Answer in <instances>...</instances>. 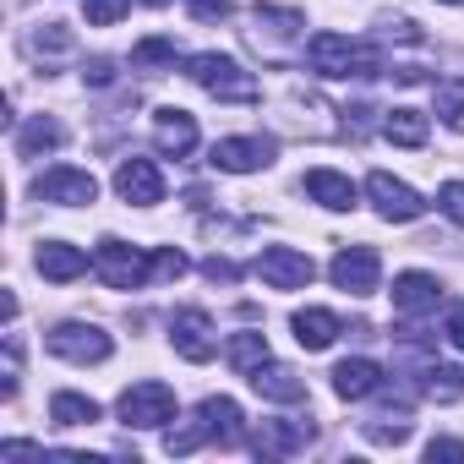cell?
<instances>
[{"label":"cell","instance_id":"obj_1","mask_svg":"<svg viewBox=\"0 0 464 464\" xmlns=\"http://www.w3.org/2000/svg\"><path fill=\"white\" fill-rule=\"evenodd\" d=\"M306 66L317 77H377L382 72V50L372 39H350V34H312L306 39Z\"/></svg>","mask_w":464,"mask_h":464},{"label":"cell","instance_id":"obj_2","mask_svg":"<svg viewBox=\"0 0 464 464\" xmlns=\"http://www.w3.org/2000/svg\"><path fill=\"white\" fill-rule=\"evenodd\" d=\"M186 77H191L197 88H208L213 99H224V104H252V99L263 93L257 77H252L241 61H229V55H218V50L191 55V61H186Z\"/></svg>","mask_w":464,"mask_h":464},{"label":"cell","instance_id":"obj_3","mask_svg":"<svg viewBox=\"0 0 464 464\" xmlns=\"http://www.w3.org/2000/svg\"><path fill=\"white\" fill-rule=\"evenodd\" d=\"M93 274L110 290H142V285H153V257H142V246H126V241L104 236L93 246Z\"/></svg>","mask_w":464,"mask_h":464},{"label":"cell","instance_id":"obj_4","mask_svg":"<svg viewBox=\"0 0 464 464\" xmlns=\"http://www.w3.org/2000/svg\"><path fill=\"white\" fill-rule=\"evenodd\" d=\"M50 355H61V361H72V366H99V361H110V334L99 328V323H61V328H50Z\"/></svg>","mask_w":464,"mask_h":464},{"label":"cell","instance_id":"obj_5","mask_svg":"<svg viewBox=\"0 0 464 464\" xmlns=\"http://www.w3.org/2000/svg\"><path fill=\"white\" fill-rule=\"evenodd\" d=\"M252 274H257L268 290H306V285L317 279V263H312L306 252H295V246H268V252H257Z\"/></svg>","mask_w":464,"mask_h":464},{"label":"cell","instance_id":"obj_6","mask_svg":"<svg viewBox=\"0 0 464 464\" xmlns=\"http://www.w3.org/2000/svg\"><path fill=\"white\" fill-rule=\"evenodd\" d=\"M121 420L126 426H137V431H153V426H164V420H175V393L164 388V382H131L126 393H121Z\"/></svg>","mask_w":464,"mask_h":464},{"label":"cell","instance_id":"obj_7","mask_svg":"<svg viewBox=\"0 0 464 464\" xmlns=\"http://www.w3.org/2000/svg\"><path fill=\"white\" fill-rule=\"evenodd\" d=\"M274 153H279L274 137H224V142H213L208 164L224 169V175H252V169H268Z\"/></svg>","mask_w":464,"mask_h":464},{"label":"cell","instance_id":"obj_8","mask_svg":"<svg viewBox=\"0 0 464 464\" xmlns=\"http://www.w3.org/2000/svg\"><path fill=\"white\" fill-rule=\"evenodd\" d=\"M34 197L39 202H55V208H88L99 197V180L88 169H72V164H55L34 180Z\"/></svg>","mask_w":464,"mask_h":464},{"label":"cell","instance_id":"obj_9","mask_svg":"<svg viewBox=\"0 0 464 464\" xmlns=\"http://www.w3.org/2000/svg\"><path fill=\"white\" fill-rule=\"evenodd\" d=\"M366 197H372V208H377L388 224H410V218H420V213H426L420 191H415V186H404V180H393L388 169H372V175H366Z\"/></svg>","mask_w":464,"mask_h":464},{"label":"cell","instance_id":"obj_10","mask_svg":"<svg viewBox=\"0 0 464 464\" xmlns=\"http://www.w3.org/2000/svg\"><path fill=\"white\" fill-rule=\"evenodd\" d=\"M328 279L344 290V295H372L377 279H382V257L372 246H339L334 263H328Z\"/></svg>","mask_w":464,"mask_h":464},{"label":"cell","instance_id":"obj_11","mask_svg":"<svg viewBox=\"0 0 464 464\" xmlns=\"http://www.w3.org/2000/svg\"><path fill=\"white\" fill-rule=\"evenodd\" d=\"M169 344H175V355H186V361H213V350H218V334H213V317L202 312V306H180L175 317H169Z\"/></svg>","mask_w":464,"mask_h":464},{"label":"cell","instance_id":"obj_12","mask_svg":"<svg viewBox=\"0 0 464 464\" xmlns=\"http://www.w3.org/2000/svg\"><path fill=\"white\" fill-rule=\"evenodd\" d=\"M301 28H306V17L290 6H252V44L263 55H285L301 39Z\"/></svg>","mask_w":464,"mask_h":464},{"label":"cell","instance_id":"obj_13","mask_svg":"<svg viewBox=\"0 0 464 464\" xmlns=\"http://www.w3.org/2000/svg\"><path fill=\"white\" fill-rule=\"evenodd\" d=\"M115 191H121L131 208H159V202H164V175H159L153 159H121Z\"/></svg>","mask_w":464,"mask_h":464},{"label":"cell","instance_id":"obj_14","mask_svg":"<svg viewBox=\"0 0 464 464\" xmlns=\"http://www.w3.org/2000/svg\"><path fill=\"white\" fill-rule=\"evenodd\" d=\"M197 415H202V426H208V442H218V448H241V442H246V415H241V404L229 399V393L202 399Z\"/></svg>","mask_w":464,"mask_h":464},{"label":"cell","instance_id":"obj_15","mask_svg":"<svg viewBox=\"0 0 464 464\" xmlns=\"http://www.w3.org/2000/svg\"><path fill=\"white\" fill-rule=\"evenodd\" d=\"M312 437H317L312 420H263V426L252 431V448H257V459H290V453H301Z\"/></svg>","mask_w":464,"mask_h":464},{"label":"cell","instance_id":"obj_16","mask_svg":"<svg viewBox=\"0 0 464 464\" xmlns=\"http://www.w3.org/2000/svg\"><path fill=\"white\" fill-rule=\"evenodd\" d=\"M437 301H442V285L431 274L410 268V274L393 279V312L399 317H426V312H437Z\"/></svg>","mask_w":464,"mask_h":464},{"label":"cell","instance_id":"obj_17","mask_svg":"<svg viewBox=\"0 0 464 464\" xmlns=\"http://www.w3.org/2000/svg\"><path fill=\"white\" fill-rule=\"evenodd\" d=\"M382 388V366L377 361H366V355H350V361H339L334 366V393L344 399V404H355V399H372Z\"/></svg>","mask_w":464,"mask_h":464},{"label":"cell","instance_id":"obj_18","mask_svg":"<svg viewBox=\"0 0 464 464\" xmlns=\"http://www.w3.org/2000/svg\"><path fill=\"white\" fill-rule=\"evenodd\" d=\"M153 142H159V153L186 159V153L197 148V121H191L186 110H159V115H153Z\"/></svg>","mask_w":464,"mask_h":464},{"label":"cell","instance_id":"obj_19","mask_svg":"<svg viewBox=\"0 0 464 464\" xmlns=\"http://www.w3.org/2000/svg\"><path fill=\"white\" fill-rule=\"evenodd\" d=\"M34 263H39V274L55 279V285H72V279L88 274V252H82V246H66V241H44Z\"/></svg>","mask_w":464,"mask_h":464},{"label":"cell","instance_id":"obj_20","mask_svg":"<svg viewBox=\"0 0 464 464\" xmlns=\"http://www.w3.org/2000/svg\"><path fill=\"white\" fill-rule=\"evenodd\" d=\"M252 388H257L263 399H274V404H301V399H306V382H301L285 361H263V366L252 372Z\"/></svg>","mask_w":464,"mask_h":464},{"label":"cell","instance_id":"obj_21","mask_svg":"<svg viewBox=\"0 0 464 464\" xmlns=\"http://www.w3.org/2000/svg\"><path fill=\"white\" fill-rule=\"evenodd\" d=\"M306 197L323 202V208H334V213H350L355 208V180L339 175V169H312L306 175Z\"/></svg>","mask_w":464,"mask_h":464},{"label":"cell","instance_id":"obj_22","mask_svg":"<svg viewBox=\"0 0 464 464\" xmlns=\"http://www.w3.org/2000/svg\"><path fill=\"white\" fill-rule=\"evenodd\" d=\"M295 339H301V350H328L344 328H339V317L334 312H323V306H306V312H295Z\"/></svg>","mask_w":464,"mask_h":464},{"label":"cell","instance_id":"obj_23","mask_svg":"<svg viewBox=\"0 0 464 464\" xmlns=\"http://www.w3.org/2000/svg\"><path fill=\"white\" fill-rule=\"evenodd\" d=\"M426 115L420 110H410V104H399V110H388L382 115V137L388 142H399V148H426Z\"/></svg>","mask_w":464,"mask_h":464},{"label":"cell","instance_id":"obj_24","mask_svg":"<svg viewBox=\"0 0 464 464\" xmlns=\"http://www.w3.org/2000/svg\"><path fill=\"white\" fill-rule=\"evenodd\" d=\"M66 142V131H61V121H50V115H34L23 131H17V153L23 159H39V153H55Z\"/></svg>","mask_w":464,"mask_h":464},{"label":"cell","instance_id":"obj_25","mask_svg":"<svg viewBox=\"0 0 464 464\" xmlns=\"http://www.w3.org/2000/svg\"><path fill=\"white\" fill-rule=\"evenodd\" d=\"M50 420H55V426H93V420H99V404L82 399V393H55V399H50Z\"/></svg>","mask_w":464,"mask_h":464},{"label":"cell","instance_id":"obj_26","mask_svg":"<svg viewBox=\"0 0 464 464\" xmlns=\"http://www.w3.org/2000/svg\"><path fill=\"white\" fill-rule=\"evenodd\" d=\"M426 382V399H437V404H453V399H464V366H426L420 372Z\"/></svg>","mask_w":464,"mask_h":464},{"label":"cell","instance_id":"obj_27","mask_svg":"<svg viewBox=\"0 0 464 464\" xmlns=\"http://www.w3.org/2000/svg\"><path fill=\"white\" fill-rule=\"evenodd\" d=\"M224 355H229V366H236V372L252 377V372L268 361V339H263V334H236V339L224 344Z\"/></svg>","mask_w":464,"mask_h":464},{"label":"cell","instance_id":"obj_28","mask_svg":"<svg viewBox=\"0 0 464 464\" xmlns=\"http://www.w3.org/2000/svg\"><path fill=\"white\" fill-rule=\"evenodd\" d=\"M437 115H442L453 131H464V77H442V82H437Z\"/></svg>","mask_w":464,"mask_h":464},{"label":"cell","instance_id":"obj_29","mask_svg":"<svg viewBox=\"0 0 464 464\" xmlns=\"http://www.w3.org/2000/svg\"><path fill=\"white\" fill-rule=\"evenodd\" d=\"M175 61H180L175 39H142V44L131 50V66H175Z\"/></svg>","mask_w":464,"mask_h":464},{"label":"cell","instance_id":"obj_30","mask_svg":"<svg viewBox=\"0 0 464 464\" xmlns=\"http://www.w3.org/2000/svg\"><path fill=\"white\" fill-rule=\"evenodd\" d=\"M366 437H372V442H404V437H410V410H399V415H377V420H366Z\"/></svg>","mask_w":464,"mask_h":464},{"label":"cell","instance_id":"obj_31","mask_svg":"<svg viewBox=\"0 0 464 464\" xmlns=\"http://www.w3.org/2000/svg\"><path fill=\"white\" fill-rule=\"evenodd\" d=\"M131 0H82V12H88V28H115L126 17Z\"/></svg>","mask_w":464,"mask_h":464},{"label":"cell","instance_id":"obj_32","mask_svg":"<svg viewBox=\"0 0 464 464\" xmlns=\"http://www.w3.org/2000/svg\"><path fill=\"white\" fill-rule=\"evenodd\" d=\"M17 382H23V339L6 334V377H0V393L17 399Z\"/></svg>","mask_w":464,"mask_h":464},{"label":"cell","instance_id":"obj_33","mask_svg":"<svg viewBox=\"0 0 464 464\" xmlns=\"http://www.w3.org/2000/svg\"><path fill=\"white\" fill-rule=\"evenodd\" d=\"M34 50H39V55H66V50H72V34H66L61 23H44V28L34 34Z\"/></svg>","mask_w":464,"mask_h":464},{"label":"cell","instance_id":"obj_34","mask_svg":"<svg viewBox=\"0 0 464 464\" xmlns=\"http://www.w3.org/2000/svg\"><path fill=\"white\" fill-rule=\"evenodd\" d=\"M202 442H208V426H202V415H197L191 426H180V431H169V437H164V448H169V453H191V448H202Z\"/></svg>","mask_w":464,"mask_h":464},{"label":"cell","instance_id":"obj_35","mask_svg":"<svg viewBox=\"0 0 464 464\" xmlns=\"http://www.w3.org/2000/svg\"><path fill=\"white\" fill-rule=\"evenodd\" d=\"M437 208L464 229V180H442V186H437Z\"/></svg>","mask_w":464,"mask_h":464},{"label":"cell","instance_id":"obj_36","mask_svg":"<svg viewBox=\"0 0 464 464\" xmlns=\"http://www.w3.org/2000/svg\"><path fill=\"white\" fill-rule=\"evenodd\" d=\"M191 263H186V252H175V246H159L153 252V279H180Z\"/></svg>","mask_w":464,"mask_h":464},{"label":"cell","instance_id":"obj_37","mask_svg":"<svg viewBox=\"0 0 464 464\" xmlns=\"http://www.w3.org/2000/svg\"><path fill=\"white\" fill-rule=\"evenodd\" d=\"M197 23H224L229 12H236V0H186Z\"/></svg>","mask_w":464,"mask_h":464},{"label":"cell","instance_id":"obj_38","mask_svg":"<svg viewBox=\"0 0 464 464\" xmlns=\"http://www.w3.org/2000/svg\"><path fill=\"white\" fill-rule=\"evenodd\" d=\"M426 459H431V464H437V459L459 464V459H464V442H459V437H431V442H426Z\"/></svg>","mask_w":464,"mask_h":464},{"label":"cell","instance_id":"obj_39","mask_svg":"<svg viewBox=\"0 0 464 464\" xmlns=\"http://www.w3.org/2000/svg\"><path fill=\"white\" fill-rule=\"evenodd\" d=\"M202 274H208L213 285H236V279H241V268H236V263H229V257H218V252H213V257L202 263Z\"/></svg>","mask_w":464,"mask_h":464},{"label":"cell","instance_id":"obj_40","mask_svg":"<svg viewBox=\"0 0 464 464\" xmlns=\"http://www.w3.org/2000/svg\"><path fill=\"white\" fill-rule=\"evenodd\" d=\"M382 34H388V39H404V44H420V28H415L410 17H399V23L388 17V23H382Z\"/></svg>","mask_w":464,"mask_h":464},{"label":"cell","instance_id":"obj_41","mask_svg":"<svg viewBox=\"0 0 464 464\" xmlns=\"http://www.w3.org/2000/svg\"><path fill=\"white\" fill-rule=\"evenodd\" d=\"M442 334H448V344H453V350H464V301H459V306H448V328H442Z\"/></svg>","mask_w":464,"mask_h":464},{"label":"cell","instance_id":"obj_42","mask_svg":"<svg viewBox=\"0 0 464 464\" xmlns=\"http://www.w3.org/2000/svg\"><path fill=\"white\" fill-rule=\"evenodd\" d=\"M82 77H88L93 88H110V82H115V66H110V61H88V66H82Z\"/></svg>","mask_w":464,"mask_h":464},{"label":"cell","instance_id":"obj_43","mask_svg":"<svg viewBox=\"0 0 464 464\" xmlns=\"http://www.w3.org/2000/svg\"><path fill=\"white\" fill-rule=\"evenodd\" d=\"M148 6H164V0H148Z\"/></svg>","mask_w":464,"mask_h":464},{"label":"cell","instance_id":"obj_44","mask_svg":"<svg viewBox=\"0 0 464 464\" xmlns=\"http://www.w3.org/2000/svg\"><path fill=\"white\" fill-rule=\"evenodd\" d=\"M453 6H459V0H453Z\"/></svg>","mask_w":464,"mask_h":464}]
</instances>
